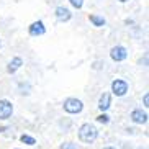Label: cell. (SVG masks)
Segmentation results:
<instances>
[{
    "label": "cell",
    "mask_w": 149,
    "mask_h": 149,
    "mask_svg": "<svg viewBox=\"0 0 149 149\" xmlns=\"http://www.w3.org/2000/svg\"><path fill=\"white\" fill-rule=\"evenodd\" d=\"M97 136H98V131H97V128L93 125H90V123H85V125H82L79 128V139L82 143L90 144V143H93L97 139Z\"/></svg>",
    "instance_id": "obj_1"
},
{
    "label": "cell",
    "mask_w": 149,
    "mask_h": 149,
    "mask_svg": "<svg viewBox=\"0 0 149 149\" xmlns=\"http://www.w3.org/2000/svg\"><path fill=\"white\" fill-rule=\"evenodd\" d=\"M84 108V103L80 100H77V98H67L66 102H64V110H66L67 113H80Z\"/></svg>",
    "instance_id": "obj_2"
},
{
    "label": "cell",
    "mask_w": 149,
    "mask_h": 149,
    "mask_svg": "<svg viewBox=\"0 0 149 149\" xmlns=\"http://www.w3.org/2000/svg\"><path fill=\"white\" fill-rule=\"evenodd\" d=\"M111 92H113L116 97H123L128 92V84L125 82V80H121V79L113 80V84H111Z\"/></svg>",
    "instance_id": "obj_3"
},
{
    "label": "cell",
    "mask_w": 149,
    "mask_h": 149,
    "mask_svg": "<svg viewBox=\"0 0 149 149\" xmlns=\"http://www.w3.org/2000/svg\"><path fill=\"white\" fill-rule=\"evenodd\" d=\"M13 113V105L8 100H0V120H7Z\"/></svg>",
    "instance_id": "obj_4"
},
{
    "label": "cell",
    "mask_w": 149,
    "mask_h": 149,
    "mask_svg": "<svg viewBox=\"0 0 149 149\" xmlns=\"http://www.w3.org/2000/svg\"><path fill=\"white\" fill-rule=\"evenodd\" d=\"M110 56H111V59H113V61L120 62V61H125V59H126L128 53H126V49L123 48V46H115V48L111 49Z\"/></svg>",
    "instance_id": "obj_5"
},
{
    "label": "cell",
    "mask_w": 149,
    "mask_h": 149,
    "mask_svg": "<svg viewBox=\"0 0 149 149\" xmlns=\"http://www.w3.org/2000/svg\"><path fill=\"white\" fill-rule=\"evenodd\" d=\"M131 120L134 123H138V125H144V123H148V113L146 111H143V110H133L131 111Z\"/></svg>",
    "instance_id": "obj_6"
},
{
    "label": "cell",
    "mask_w": 149,
    "mask_h": 149,
    "mask_svg": "<svg viewBox=\"0 0 149 149\" xmlns=\"http://www.w3.org/2000/svg\"><path fill=\"white\" fill-rule=\"evenodd\" d=\"M70 10L66 8V7H57L56 8V18L59 22H69L70 20Z\"/></svg>",
    "instance_id": "obj_7"
},
{
    "label": "cell",
    "mask_w": 149,
    "mask_h": 149,
    "mask_svg": "<svg viewBox=\"0 0 149 149\" xmlns=\"http://www.w3.org/2000/svg\"><path fill=\"white\" fill-rule=\"evenodd\" d=\"M44 31H46V28H44L43 22H35L30 26V35L31 36H41V35H44Z\"/></svg>",
    "instance_id": "obj_8"
},
{
    "label": "cell",
    "mask_w": 149,
    "mask_h": 149,
    "mask_svg": "<svg viewBox=\"0 0 149 149\" xmlns=\"http://www.w3.org/2000/svg\"><path fill=\"white\" fill-rule=\"evenodd\" d=\"M110 105H111V97H110V93L105 92L100 97V100H98V108H100L102 111H107V110L110 108Z\"/></svg>",
    "instance_id": "obj_9"
},
{
    "label": "cell",
    "mask_w": 149,
    "mask_h": 149,
    "mask_svg": "<svg viewBox=\"0 0 149 149\" xmlns=\"http://www.w3.org/2000/svg\"><path fill=\"white\" fill-rule=\"evenodd\" d=\"M23 66V59L22 57H13L12 61L8 62V67H7V70H8L10 74H13V72H17L20 67Z\"/></svg>",
    "instance_id": "obj_10"
},
{
    "label": "cell",
    "mask_w": 149,
    "mask_h": 149,
    "mask_svg": "<svg viewBox=\"0 0 149 149\" xmlns=\"http://www.w3.org/2000/svg\"><path fill=\"white\" fill-rule=\"evenodd\" d=\"M88 18H90V22H92L95 26H103V25H105V18H103V17H98V15H90Z\"/></svg>",
    "instance_id": "obj_11"
},
{
    "label": "cell",
    "mask_w": 149,
    "mask_h": 149,
    "mask_svg": "<svg viewBox=\"0 0 149 149\" xmlns=\"http://www.w3.org/2000/svg\"><path fill=\"white\" fill-rule=\"evenodd\" d=\"M20 139H22V143H25V144H30V146H35V143H36L35 138H31V136H28V134H23Z\"/></svg>",
    "instance_id": "obj_12"
},
{
    "label": "cell",
    "mask_w": 149,
    "mask_h": 149,
    "mask_svg": "<svg viewBox=\"0 0 149 149\" xmlns=\"http://www.w3.org/2000/svg\"><path fill=\"white\" fill-rule=\"evenodd\" d=\"M70 3H72V7H75V8H82L84 5V0H69Z\"/></svg>",
    "instance_id": "obj_13"
},
{
    "label": "cell",
    "mask_w": 149,
    "mask_h": 149,
    "mask_svg": "<svg viewBox=\"0 0 149 149\" xmlns=\"http://www.w3.org/2000/svg\"><path fill=\"white\" fill-rule=\"evenodd\" d=\"M61 149H77V144H74V143H64V144H61Z\"/></svg>",
    "instance_id": "obj_14"
},
{
    "label": "cell",
    "mask_w": 149,
    "mask_h": 149,
    "mask_svg": "<svg viewBox=\"0 0 149 149\" xmlns=\"http://www.w3.org/2000/svg\"><path fill=\"white\" fill-rule=\"evenodd\" d=\"M97 120H98L100 123H103V125H107V123H108V116H107V115H100Z\"/></svg>",
    "instance_id": "obj_15"
},
{
    "label": "cell",
    "mask_w": 149,
    "mask_h": 149,
    "mask_svg": "<svg viewBox=\"0 0 149 149\" xmlns=\"http://www.w3.org/2000/svg\"><path fill=\"white\" fill-rule=\"evenodd\" d=\"M143 102H144V107H149V95H148V93L144 95V98H143Z\"/></svg>",
    "instance_id": "obj_16"
},
{
    "label": "cell",
    "mask_w": 149,
    "mask_h": 149,
    "mask_svg": "<svg viewBox=\"0 0 149 149\" xmlns=\"http://www.w3.org/2000/svg\"><path fill=\"white\" fill-rule=\"evenodd\" d=\"M5 130H7V128H5V126H2V128H0V133H2V131H5Z\"/></svg>",
    "instance_id": "obj_17"
},
{
    "label": "cell",
    "mask_w": 149,
    "mask_h": 149,
    "mask_svg": "<svg viewBox=\"0 0 149 149\" xmlns=\"http://www.w3.org/2000/svg\"><path fill=\"white\" fill-rule=\"evenodd\" d=\"M103 149H116V148H111V146H108V148H103Z\"/></svg>",
    "instance_id": "obj_18"
},
{
    "label": "cell",
    "mask_w": 149,
    "mask_h": 149,
    "mask_svg": "<svg viewBox=\"0 0 149 149\" xmlns=\"http://www.w3.org/2000/svg\"><path fill=\"white\" fill-rule=\"evenodd\" d=\"M120 2H123V3H125V2H128V0H120Z\"/></svg>",
    "instance_id": "obj_19"
},
{
    "label": "cell",
    "mask_w": 149,
    "mask_h": 149,
    "mask_svg": "<svg viewBox=\"0 0 149 149\" xmlns=\"http://www.w3.org/2000/svg\"><path fill=\"white\" fill-rule=\"evenodd\" d=\"M0 48H2V41H0Z\"/></svg>",
    "instance_id": "obj_20"
}]
</instances>
